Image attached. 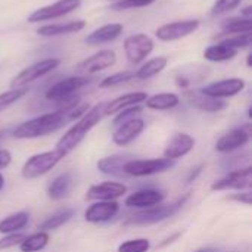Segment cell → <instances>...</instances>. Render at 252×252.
Listing matches in <instances>:
<instances>
[{"instance_id": "7c38bea8", "label": "cell", "mask_w": 252, "mask_h": 252, "mask_svg": "<svg viewBox=\"0 0 252 252\" xmlns=\"http://www.w3.org/2000/svg\"><path fill=\"white\" fill-rule=\"evenodd\" d=\"M251 139V127L250 126H242L236 127L230 131H227L224 136H221L217 143H216V151L220 154H230L235 152L245 145L250 143Z\"/></svg>"}, {"instance_id": "ab89813d", "label": "cell", "mask_w": 252, "mask_h": 252, "mask_svg": "<svg viewBox=\"0 0 252 252\" xmlns=\"http://www.w3.org/2000/svg\"><path fill=\"white\" fill-rule=\"evenodd\" d=\"M25 239L24 233H10V235H4L0 239V250H9L13 247H19V244Z\"/></svg>"}, {"instance_id": "7bdbcfd3", "label": "cell", "mask_w": 252, "mask_h": 252, "mask_svg": "<svg viewBox=\"0 0 252 252\" xmlns=\"http://www.w3.org/2000/svg\"><path fill=\"white\" fill-rule=\"evenodd\" d=\"M182 236V232H177V233H174L173 236H170V238H167V239H164L159 245H158V248H165V247H168V245H171V244H174L179 238Z\"/></svg>"}, {"instance_id": "4dcf8cb0", "label": "cell", "mask_w": 252, "mask_h": 252, "mask_svg": "<svg viewBox=\"0 0 252 252\" xmlns=\"http://www.w3.org/2000/svg\"><path fill=\"white\" fill-rule=\"evenodd\" d=\"M74 210H71V208H66V210H61V211H58V213H55V214H52L50 217H47L43 223H40L38 224V229H40V232H50V230H56V229H59L61 226H63V224H66L72 217H74Z\"/></svg>"}, {"instance_id": "d6a6232c", "label": "cell", "mask_w": 252, "mask_h": 252, "mask_svg": "<svg viewBox=\"0 0 252 252\" xmlns=\"http://www.w3.org/2000/svg\"><path fill=\"white\" fill-rule=\"evenodd\" d=\"M28 93V87H18V89H10L4 93L0 94V112L7 109L10 105H13L15 102H18L19 99H22L25 94Z\"/></svg>"}, {"instance_id": "836d02e7", "label": "cell", "mask_w": 252, "mask_h": 252, "mask_svg": "<svg viewBox=\"0 0 252 252\" xmlns=\"http://www.w3.org/2000/svg\"><path fill=\"white\" fill-rule=\"evenodd\" d=\"M131 80H134V71H123V72H117V74H112V75H108L106 78H103L99 83V87L109 89V87H114V86H118V84H123V83H127Z\"/></svg>"}, {"instance_id": "9a60e30c", "label": "cell", "mask_w": 252, "mask_h": 252, "mask_svg": "<svg viewBox=\"0 0 252 252\" xmlns=\"http://www.w3.org/2000/svg\"><path fill=\"white\" fill-rule=\"evenodd\" d=\"M185 99L188 100V103L202 112H221L224 111L229 105L224 99H217V97H211L205 93H202L201 90H188L185 93Z\"/></svg>"}, {"instance_id": "e575fe53", "label": "cell", "mask_w": 252, "mask_h": 252, "mask_svg": "<svg viewBox=\"0 0 252 252\" xmlns=\"http://www.w3.org/2000/svg\"><path fill=\"white\" fill-rule=\"evenodd\" d=\"M149 250H151V241L143 238L126 241L118 247V252H149Z\"/></svg>"}, {"instance_id": "bcb514c9", "label": "cell", "mask_w": 252, "mask_h": 252, "mask_svg": "<svg viewBox=\"0 0 252 252\" xmlns=\"http://www.w3.org/2000/svg\"><path fill=\"white\" fill-rule=\"evenodd\" d=\"M201 171H202V165H199V167L196 168V171H195V173H192V174L189 176V182H192V180H195V179H196V176H198V174H199Z\"/></svg>"}, {"instance_id": "3957f363", "label": "cell", "mask_w": 252, "mask_h": 252, "mask_svg": "<svg viewBox=\"0 0 252 252\" xmlns=\"http://www.w3.org/2000/svg\"><path fill=\"white\" fill-rule=\"evenodd\" d=\"M190 198V193H185L183 196L177 198L176 201L170 202V204H158L145 210H140L137 213H134L133 216H130L126 221V224L130 226H151V224H157L161 223L170 217H173Z\"/></svg>"}, {"instance_id": "8d00e7d4", "label": "cell", "mask_w": 252, "mask_h": 252, "mask_svg": "<svg viewBox=\"0 0 252 252\" xmlns=\"http://www.w3.org/2000/svg\"><path fill=\"white\" fill-rule=\"evenodd\" d=\"M142 111H143V108H142L140 105H133V106H128V108H126V109H121L120 112H117V115H115L112 124L117 127V126H120V124H123V123H126V121H128V120L136 118Z\"/></svg>"}, {"instance_id": "74e56055", "label": "cell", "mask_w": 252, "mask_h": 252, "mask_svg": "<svg viewBox=\"0 0 252 252\" xmlns=\"http://www.w3.org/2000/svg\"><path fill=\"white\" fill-rule=\"evenodd\" d=\"M241 3H242V0H216V3L211 7V15L217 16L221 13H227V12L236 9Z\"/></svg>"}, {"instance_id": "f35d334b", "label": "cell", "mask_w": 252, "mask_h": 252, "mask_svg": "<svg viewBox=\"0 0 252 252\" xmlns=\"http://www.w3.org/2000/svg\"><path fill=\"white\" fill-rule=\"evenodd\" d=\"M155 0H120L114 1L111 4L112 10H127V9H136V7H145L152 4Z\"/></svg>"}, {"instance_id": "ac0fdd59", "label": "cell", "mask_w": 252, "mask_h": 252, "mask_svg": "<svg viewBox=\"0 0 252 252\" xmlns=\"http://www.w3.org/2000/svg\"><path fill=\"white\" fill-rule=\"evenodd\" d=\"M143 130H145V121L136 117L133 120H128L117 126L115 131L112 133V142L118 146H127L131 142H134L142 134Z\"/></svg>"}, {"instance_id": "ffe728a7", "label": "cell", "mask_w": 252, "mask_h": 252, "mask_svg": "<svg viewBox=\"0 0 252 252\" xmlns=\"http://www.w3.org/2000/svg\"><path fill=\"white\" fill-rule=\"evenodd\" d=\"M164 193L155 189H142L130 196L126 198V207L128 208H137V210H145L154 205H158L164 201Z\"/></svg>"}, {"instance_id": "1f68e13d", "label": "cell", "mask_w": 252, "mask_h": 252, "mask_svg": "<svg viewBox=\"0 0 252 252\" xmlns=\"http://www.w3.org/2000/svg\"><path fill=\"white\" fill-rule=\"evenodd\" d=\"M49 233L47 232H37L30 236H25V239L19 244L21 252H38L44 250L49 245Z\"/></svg>"}, {"instance_id": "b9f144b4", "label": "cell", "mask_w": 252, "mask_h": 252, "mask_svg": "<svg viewBox=\"0 0 252 252\" xmlns=\"http://www.w3.org/2000/svg\"><path fill=\"white\" fill-rule=\"evenodd\" d=\"M10 162H12V155H10V152L6 151V149H0V168L9 167Z\"/></svg>"}, {"instance_id": "277c9868", "label": "cell", "mask_w": 252, "mask_h": 252, "mask_svg": "<svg viewBox=\"0 0 252 252\" xmlns=\"http://www.w3.org/2000/svg\"><path fill=\"white\" fill-rule=\"evenodd\" d=\"M61 159H62V157L56 151L35 154L25 161V164L22 165L21 174L27 180L38 179V177L47 174L50 170H53L59 164Z\"/></svg>"}, {"instance_id": "30bf717a", "label": "cell", "mask_w": 252, "mask_h": 252, "mask_svg": "<svg viewBox=\"0 0 252 252\" xmlns=\"http://www.w3.org/2000/svg\"><path fill=\"white\" fill-rule=\"evenodd\" d=\"M80 4H81V0H58L53 4H47V6L32 10L28 15V22H44V21H50L55 18H61L78 9Z\"/></svg>"}, {"instance_id": "5bb4252c", "label": "cell", "mask_w": 252, "mask_h": 252, "mask_svg": "<svg viewBox=\"0 0 252 252\" xmlns=\"http://www.w3.org/2000/svg\"><path fill=\"white\" fill-rule=\"evenodd\" d=\"M245 80L242 78H226L220 81H214L211 84H207L205 87L199 89L202 93L217 97V99H226V97H233L239 94L245 89Z\"/></svg>"}, {"instance_id": "83f0119b", "label": "cell", "mask_w": 252, "mask_h": 252, "mask_svg": "<svg viewBox=\"0 0 252 252\" xmlns=\"http://www.w3.org/2000/svg\"><path fill=\"white\" fill-rule=\"evenodd\" d=\"M238 52L239 50L229 47V46L223 44L221 41H219L204 50V58L210 62H226V61L233 59L238 55Z\"/></svg>"}, {"instance_id": "e0dca14e", "label": "cell", "mask_w": 252, "mask_h": 252, "mask_svg": "<svg viewBox=\"0 0 252 252\" xmlns=\"http://www.w3.org/2000/svg\"><path fill=\"white\" fill-rule=\"evenodd\" d=\"M195 148V139L188 134V133H177L174 134L170 142L167 143L165 149H164V157L170 161H177L183 157H186L188 154H190Z\"/></svg>"}, {"instance_id": "2e32d148", "label": "cell", "mask_w": 252, "mask_h": 252, "mask_svg": "<svg viewBox=\"0 0 252 252\" xmlns=\"http://www.w3.org/2000/svg\"><path fill=\"white\" fill-rule=\"evenodd\" d=\"M127 193V186L118 182H105L93 185L86 193L87 201H117Z\"/></svg>"}, {"instance_id": "8fae6325", "label": "cell", "mask_w": 252, "mask_h": 252, "mask_svg": "<svg viewBox=\"0 0 252 252\" xmlns=\"http://www.w3.org/2000/svg\"><path fill=\"white\" fill-rule=\"evenodd\" d=\"M199 19H183V21H174L165 25H161L155 35L161 41H176L180 38H185L190 34H193L199 28Z\"/></svg>"}, {"instance_id": "c3c4849f", "label": "cell", "mask_w": 252, "mask_h": 252, "mask_svg": "<svg viewBox=\"0 0 252 252\" xmlns=\"http://www.w3.org/2000/svg\"><path fill=\"white\" fill-rule=\"evenodd\" d=\"M4 188V177H3V174L0 173V190Z\"/></svg>"}, {"instance_id": "60d3db41", "label": "cell", "mask_w": 252, "mask_h": 252, "mask_svg": "<svg viewBox=\"0 0 252 252\" xmlns=\"http://www.w3.org/2000/svg\"><path fill=\"white\" fill-rule=\"evenodd\" d=\"M229 201H233V202H239V204H244V205H251L252 204V193L251 190H245V192H238V193H233L230 196H227Z\"/></svg>"}, {"instance_id": "d4e9b609", "label": "cell", "mask_w": 252, "mask_h": 252, "mask_svg": "<svg viewBox=\"0 0 252 252\" xmlns=\"http://www.w3.org/2000/svg\"><path fill=\"white\" fill-rule=\"evenodd\" d=\"M74 180L71 173H62L56 176L47 186V196L53 201H61L66 198L72 189Z\"/></svg>"}, {"instance_id": "5b68a950", "label": "cell", "mask_w": 252, "mask_h": 252, "mask_svg": "<svg viewBox=\"0 0 252 252\" xmlns=\"http://www.w3.org/2000/svg\"><path fill=\"white\" fill-rule=\"evenodd\" d=\"M174 167V161L167 158H154V159H128L124 165V173L133 177H146L159 173H165Z\"/></svg>"}, {"instance_id": "4316f807", "label": "cell", "mask_w": 252, "mask_h": 252, "mask_svg": "<svg viewBox=\"0 0 252 252\" xmlns=\"http://www.w3.org/2000/svg\"><path fill=\"white\" fill-rule=\"evenodd\" d=\"M30 221V216L28 213H15L10 214L7 217H4L0 221V233L1 235H10V233H18L22 229H25V226Z\"/></svg>"}, {"instance_id": "f1b7e54d", "label": "cell", "mask_w": 252, "mask_h": 252, "mask_svg": "<svg viewBox=\"0 0 252 252\" xmlns=\"http://www.w3.org/2000/svg\"><path fill=\"white\" fill-rule=\"evenodd\" d=\"M167 58L165 56H157L152 58L151 61H148L146 63H143L136 72H134V78L136 80H148L152 78L155 75H158L165 66H167Z\"/></svg>"}, {"instance_id": "f6af8a7d", "label": "cell", "mask_w": 252, "mask_h": 252, "mask_svg": "<svg viewBox=\"0 0 252 252\" xmlns=\"http://www.w3.org/2000/svg\"><path fill=\"white\" fill-rule=\"evenodd\" d=\"M251 6H247V7H244L242 10H241V16H244V18H251Z\"/></svg>"}, {"instance_id": "ba28073f", "label": "cell", "mask_w": 252, "mask_h": 252, "mask_svg": "<svg viewBox=\"0 0 252 252\" xmlns=\"http://www.w3.org/2000/svg\"><path fill=\"white\" fill-rule=\"evenodd\" d=\"M124 52H126V58L128 59L130 63L137 65L140 62H143L154 50V40L143 34V32H137L133 35H128L124 40Z\"/></svg>"}, {"instance_id": "7dc6e473", "label": "cell", "mask_w": 252, "mask_h": 252, "mask_svg": "<svg viewBox=\"0 0 252 252\" xmlns=\"http://www.w3.org/2000/svg\"><path fill=\"white\" fill-rule=\"evenodd\" d=\"M192 252H219L216 248H211V247H207V248H198Z\"/></svg>"}, {"instance_id": "8992f818", "label": "cell", "mask_w": 252, "mask_h": 252, "mask_svg": "<svg viewBox=\"0 0 252 252\" xmlns=\"http://www.w3.org/2000/svg\"><path fill=\"white\" fill-rule=\"evenodd\" d=\"M59 65H61V59H58V58H47V59H43L40 62H35V63L24 68L19 74H16V77L10 83V87L12 89L25 87L27 84L44 77L49 72H52Z\"/></svg>"}, {"instance_id": "603a6c76", "label": "cell", "mask_w": 252, "mask_h": 252, "mask_svg": "<svg viewBox=\"0 0 252 252\" xmlns=\"http://www.w3.org/2000/svg\"><path fill=\"white\" fill-rule=\"evenodd\" d=\"M146 97H148V94L145 92H133V93L123 94L120 97H115L111 102H106L105 103V117L114 115V114H117L121 109H126L128 106L139 105V103L145 102Z\"/></svg>"}, {"instance_id": "44dd1931", "label": "cell", "mask_w": 252, "mask_h": 252, "mask_svg": "<svg viewBox=\"0 0 252 252\" xmlns=\"http://www.w3.org/2000/svg\"><path fill=\"white\" fill-rule=\"evenodd\" d=\"M123 30H124V27L121 24H106V25H102L97 30L92 31L90 34H87L84 41L90 46L109 43V41H114L115 38H118L123 34Z\"/></svg>"}, {"instance_id": "d6986e66", "label": "cell", "mask_w": 252, "mask_h": 252, "mask_svg": "<svg viewBox=\"0 0 252 252\" xmlns=\"http://www.w3.org/2000/svg\"><path fill=\"white\" fill-rule=\"evenodd\" d=\"M118 211L120 204L117 201H96L86 210L84 219L89 223H106L112 220Z\"/></svg>"}, {"instance_id": "4fadbf2b", "label": "cell", "mask_w": 252, "mask_h": 252, "mask_svg": "<svg viewBox=\"0 0 252 252\" xmlns=\"http://www.w3.org/2000/svg\"><path fill=\"white\" fill-rule=\"evenodd\" d=\"M115 62H117L115 52L111 50V49H103V50H99V52L93 53L87 59L81 61L77 65V71L92 75V74H96V72H100L103 69H108V68L114 66Z\"/></svg>"}, {"instance_id": "7a4b0ae2", "label": "cell", "mask_w": 252, "mask_h": 252, "mask_svg": "<svg viewBox=\"0 0 252 252\" xmlns=\"http://www.w3.org/2000/svg\"><path fill=\"white\" fill-rule=\"evenodd\" d=\"M105 103L106 102H100L93 108H89V111L83 117H80L77 123L58 140L55 151L62 158L69 155L84 140V137L90 133V130L96 124H99L102 118H105Z\"/></svg>"}, {"instance_id": "681fc988", "label": "cell", "mask_w": 252, "mask_h": 252, "mask_svg": "<svg viewBox=\"0 0 252 252\" xmlns=\"http://www.w3.org/2000/svg\"><path fill=\"white\" fill-rule=\"evenodd\" d=\"M251 58H252V55L250 53V55H248V59H247V65H248V66H251Z\"/></svg>"}, {"instance_id": "9c48e42d", "label": "cell", "mask_w": 252, "mask_h": 252, "mask_svg": "<svg viewBox=\"0 0 252 252\" xmlns=\"http://www.w3.org/2000/svg\"><path fill=\"white\" fill-rule=\"evenodd\" d=\"M252 186V168L250 165L230 171L211 185L213 190H250Z\"/></svg>"}, {"instance_id": "f907efd6", "label": "cell", "mask_w": 252, "mask_h": 252, "mask_svg": "<svg viewBox=\"0 0 252 252\" xmlns=\"http://www.w3.org/2000/svg\"><path fill=\"white\" fill-rule=\"evenodd\" d=\"M109 1H120V0H109Z\"/></svg>"}, {"instance_id": "ee69618b", "label": "cell", "mask_w": 252, "mask_h": 252, "mask_svg": "<svg viewBox=\"0 0 252 252\" xmlns=\"http://www.w3.org/2000/svg\"><path fill=\"white\" fill-rule=\"evenodd\" d=\"M176 83H177V86L182 87V89H186V87H189V84H190V81H189L188 78H185L183 75L176 77Z\"/></svg>"}, {"instance_id": "52a82bcc", "label": "cell", "mask_w": 252, "mask_h": 252, "mask_svg": "<svg viewBox=\"0 0 252 252\" xmlns=\"http://www.w3.org/2000/svg\"><path fill=\"white\" fill-rule=\"evenodd\" d=\"M90 84V78L89 77H83V75H75V77H68L63 78L55 84H52L47 92H46V99L55 103H59L71 96H74L78 90H81L83 87Z\"/></svg>"}, {"instance_id": "cb8c5ba5", "label": "cell", "mask_w": 252, "mask_h": 252, "mask_svg": "<svg viewBox=\"0 0 252 252\" xmlns=\"http://www.w3.org/2000/svg\"><path fill=\"white\" fill-rule=\"evenodd\" d=\"M128 158L123 157V155H111V157H105L102 159L97 161L96 167L102 174L111 176V177H126L127 174L124 173V165L127 164Z\"/></svg>"}, {"instance_id": "7402d4cb", "label": "cell", "mask_w": 252, "mask_h": 252, "mask_svg": "<svg viewBox=\"0 0 252 252\" xmlns=\"http://www.w3.org/2000/svg\"><path fill=\"white\" fill-rule=\"evenodd\" d=\"M86 21L77 19V21H68L63 24H47L40 28H37V34L41 37H56V35H65V34H72L84 30Z\"/></svg>"}, {"instance_id": "6da1fadb", "label": "cell", "mask_w": 252, "mask_h": 252, "mask_svg": "<svg viewBox=\"0 0 252 252\" xmlns=\"http://www.w3.org/2000/svg\"><path fill=\"white\" fill-rule=\"evenodd\" d=\"M89 105H78L72 109H56L53 112H47L31 118L22 124H19L13 130V137L16 139H37L43 136H49L59 128L65 127L68 123L78 120L89 111Z\"/></svg>"}, {"instance_id": "f546056e", "label": "cell", "mask_w": 252, "mask_h": 252, "mask_svg": "<svg viewBox=\"0 0 252 252\" xmlns=\"http://www.w3.org/2000/svg\"><path fill=\"white\" fill-rule=\"evenodd\" d=\"M224 34H244L251 32L252 19L244 16H230L220 24Z\"/></svg>"}, {"instance_id": "484cf974", "label": "cell", "mask_w": 252, "mask_h": 252, "mask_svg": "<svg viewBox=\"0 0 252 252\" xmlns=\"http://www.w3.org/2000/svg\"><path fill=\"white\" fill-rule=\"evenodd\" d=\"M146 108L154 111H168L174 109L180 103V97L176 93H158L145 100Z\"/></svg>"}, {"instance_id": "816d5d0a", "label": "cell", "mask_w": 252, "mask_h": 252, "mask_svg": "<svg viewBox=\"0 0 252 252\" xmlns=\"http://www.w3.org/2000/svg\"><path fill=\"white\" fill-rule=\"evenodd\" d=\"M233 252H236V251H233Z\"/></svg>"}, {"instance_id": "d590c367", "label": "cell", "mask_w": 252, "mask_h": 252, "mask_svg": "<svg viewBox=\"0 0 252 252\" xmlns=\"http://www.w3.org/2000/svg\"><path fill=\"white\" fill-rule=\"evenodd\" d=\"M251 32H244V34H232V35L223 38L221 43L229 46V47H233V49L239 50V49L250 47L251 46Z\"/></svg>"}]
</instances>
